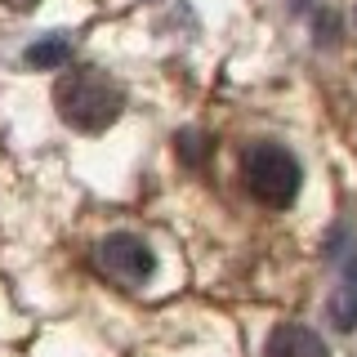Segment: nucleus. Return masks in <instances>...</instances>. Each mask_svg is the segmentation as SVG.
I'll list each match as a JSON object with an SVG mask.
<instances>
[{
    "label": "nucleus",
    "instance_id": "1",
    "mask_svg": "<svg viewBox=\"0 0 357 357\" xmlns=\"http://www.w3.org/2000/svg\"><path fill=\"white\" fill-rule=\"evenodd\" d=\"M54 107H59V116L72 130L103 134L107 126L121 121V112H126V94H121L103 72L81 67V72H67L59 81V89H54Z\"/></svg>",
    "mask_w": 357,
    "mask_h": 357
},
{
    "label": "nucleus",
    "instance_id": "2",
    "mask_svg": "<svg viewBox=\"0 0 357 357\" xmlns=\"http://www.w3.org/2000/svg\"><path fill=\"white\" fill-rule=\"evenodd\" d=\"M241 178H245V188H250L255 201L277 206V210L290 206V201L299 197V188H304V170H299V161L286 148H277V143H255V148H245Z\"/></svg>",
    "mask_w": 357,
    "mask_h": 357
},
{
    "label": "nucleus",
    "instance_id": "3",
    "mask_svg": "<svg viewBox=\"0 0 357 357\" xmlns=\"http://www.w3.org/2000/svg\"><path fill=\"white\" fill-rule=\"evenodd\" d=\"M94 259L98 268L112 277V282H148V277L156 273V255H152V245L143 241V237H130V232H112V237L98 241V250H94Z\"/></svg>",
    "mask_w": 357,
    "mask_h": 357
},
{
    "label": "nucleus",
    "instance_id": "4",
    "mask_svg": "<svg viewBox=\"0 0 357 357\" xmlns=\"http://www.w3.org/2000/svg\"><path fill=\"white\" fill-rule=\"evenodd\" d=\"M264 357H331V353H326V344L317 340V331L286 321V326H273Z\"/></svg>",
    "mask_w": 357,
    "mask_h": 357
},
{
    "label": "nucleus",
    "instance_id": "5",
    "mask_svg": "<svg viewBox=\"0 0 357 357\" xmlns=\"http://www.w3.org/2000/svg\"><path fill=\"white\" fill-rule=\"evenodd\" d=\"M67 54H72V45L50 36V40H40V45L27 50V67H59V63H67Z\"/></svg>",
    "mask_w": 357,
    "mask_h": 357
},
{
    "label": "nucleus",
    "instance_id": "6",
    "mask_svg": "<svg viewBox=\"0 0 357 357\" xmlns=\"http://www.w3.org/2000/svg\"><path fill=\"white\" fill-rule=\"evenodd\" d=\"M5 5H9V9H31L36 0H5Z\"/></svg>",
    "mask_w": 357,
    "mask_h": 357
}]
</instances>
